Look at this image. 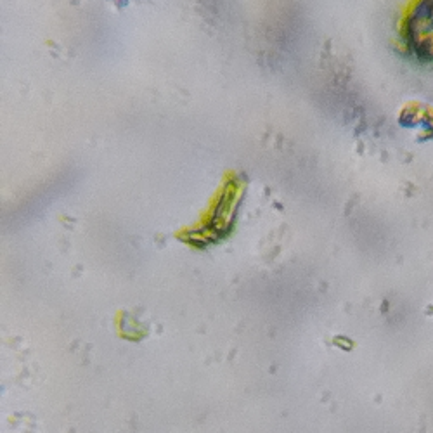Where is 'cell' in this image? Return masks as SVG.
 <instances>
[{"instance_id": "6da1fadb", "label": "cell", "mask_w": 433, "mask_h": 433, "mask_svg": "<svg viewBox=\"0 0 433 433\" xmlns=\"http://www.w3.org/2000/svg\"><path fill=\"white\" fill-rule=\"evenodd\" d=\"M409 45L421 57H433V0H421L406 26Z\"/></svg>"}]
</instances>
